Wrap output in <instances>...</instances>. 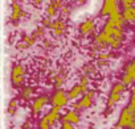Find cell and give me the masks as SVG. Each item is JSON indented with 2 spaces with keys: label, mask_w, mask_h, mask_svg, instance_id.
I'll return each mask as SVG.
<instances>
[{
  "label": "cell",
  "mask_w": 135,
  "mask_h": 129,
  "mask_svg": "<svg viewBox=\"0 0 135 129\" xmlns=\"http://www.w3.org/2000/svg\"><path fill=\"white\" fill-rule=\"evenodd\" d=\"M91 129H94V128H91Z\"/></svg>",
  "instance_id": "obj_38"
},
{
  "label": "cell",
  "mask_w": 135,
  "mask_h": 129,
  "mask_svg": "<svg viewBox=\"0 0 135 129\" xmlns=\"http://www.w3.org/2000/svg\"><path fill=\"white\" fill-rule=\"evenodd\" d=\"M60 11H61V15L65 17V16H68V15L70 13V7H69V6H66V4H64V7H62Z\"/></svg>",
  "instance_id": "obj_28"
},
{
  "label": "cell",
  "mask_w": 135,
  "mask_h": 129,
  "mask_svg": "<svg viewBox=\"0 0 135 129\" xmlns=\"http://www.w3.org/2000/svg\"><path fill=\"white\" fill-rule=\"evenodd\" d=\"M52 24H53V21H52V17H49V16H46V17H44L42 19V26H52Z\"/></svg>",
  "instance_id": "obj_29"
},
{
  "label": "cell",
  "mask_w": 135,
  "mask_h": 129,
  "mask_svg": "<svg viewBox=\"0 0 135 129\" xmlns=\"http://www.w3.org/2000/svg\"><path fill=\"white\" fill-rule=\"evenodd\" d=\"M49 103V98L48 95H41L37 99H35V101L32 103V112L33 113H38L44 109V107Z\"/></svg>",
  "instance_id": "obj_9"
},
{
  "label": "cell",
  "mask_w": 135,
  "mask_h": 129,
  "mask_svg": "<svg viewBox=\"0 0 135 129\" xmlns=\"http://www.w3.org/2000/svg\"><path fill=\"white\" fill-rule=\"evenodd\" d=\"M118 0H103L102 8L99 11L101 16H110L114 12H118Z\"/></svg>",
  "instance_id": "obj_6"
},
{
  "label": "cell",
  "mask_w": 135,
  "mask_h": 129,
  "mask_svg": "<svg viewBox=\"0 0 135 129\" xmlns=\"http://www.w3.org/2000/svg\"><path fill=\"white\" fill-rule=\"evenodd\" d=\"M80 84L88 88V86H89V77H88L86 74H82V75H81V78H80Z\"/></svg>",
  "instance_id": "obj_25"
},
{
  "label": "cell",
  "mask_w": 135,
  "mask_h": 129,
  "mask_svg": "<svg viewBox=\"0 0 135 129\" xmlns=\"http://www.w3.org/2000/svg\"><path fill=\"white\" fill-rule=\"evenodd\" d=\"M49 4L54 6L57 9H61V8L64 7V0H50V3H49Z\"/></svg>",
  "instance_id": "obj_26"
},
{
  "label": "cell",
  "mask_w": 135,
  "mask_h": 129,
  "mask_svg": "<svg viewBox=\"0 0 135 129\" xmlns=\"http://www.w3.org/2000/svg\"><path fill=\"white\" fill-rule=\"evenodd\" d=\"M62 121L72 122L73 125H74V124H78V122H80V115H78L77 111H68V112L62 116Z\"/></svg>",
  "instance_id": "obj_13"
},
{
  "label": "cell",
  "mask_w": 135,
  "mask_h": 129,
  "mask_svg": "<svg viewBox=\"0 0 135 129\" xmlns=\"http://www.w3.org/2000/svg\"><path fill=\"white\" fill-rule=\"evenodd\" d=\"M124 91H126V84H123L122 82H118V83H115L113 86L111 92H110V96H109V101H107V108L109 109H111L122 99Z\"/></svg>",
  "instance_id": "obj_3"
},
{
  "label": "cell",
  "mask_w": 135,
  "mask_h": 129,
  "mask_svg": "<svg viewBox=\"0 0 135 129\" xmlns=\"http://www.w3.org/2000/svg\"><path fill=\"white\" fill-rule=\"evenodd\" d=\"M68 101H69V96H68V92H65L64 90H57L50 98L52 107H57V108L66 107Z\"/></svg>",
  "instance_id": "obj_5"
},
{
  "label": "cell",
  "mask_w": 135,
  "mask_h": 129,
  "mask_svg": "<svg viewBox=\"0 0 135 129\" xmlns=\"http://www.w3.org/2000/svg\"><path fill=\"white\" fill-rule=\"evenodd\" d=\"M11 2H12V3H19L20 0H11Z\"/></svg>",
  "instance_id": "obj_36"
},
{
  "label": "cell",
  "mask_w": 135,
  "mask_h": 129,
  "mask_svg": "<svg viewBox=\"0 0 135 129\" xmlns=\"http://www.w3.org/2000/svg\"><path fill=\"white\" fill-rule=\"evenodd\" d=\"M120 82H122L123 84H126V86H130L134 80H132V79H131V78L126 74V73H123V74H122V80H120Z\"/></svg>",
  "instance_id": "obj_24"
},
{
  "label": "cell",
  "mask_w": 135,
  "mask_h": 129,
  "mask_svg": "<svg viewBox=\"0 0 135 129\" xmlns=\"http://www.w3.org/2000/svg\"><path fill=\"white\" fill-rule=\"evenodd\" d=\"M16 108H17V101H16V100H11V103H9V105H8V113H9V115H15Z\"/></svg>",
  "instance_id": "obj_23"
},
{
  "label": "cell",
  "mask_w": 135,
  "mask_h": 129,
  "mask_svg": "<svg viewBox=\"0 0 135 129\" xmlns=\"http://www.w3.org/2000/svg\"><path fill=\"white\" fill-rule=\"evenodd\" d=\"M119 3H120L122 8L126 9V8H131V7H134L135 0H119Z\"/></svg>",
  "instance_id": "obj_21"
},
{
  "label": "cell",
  "mask_w": 135,
  "mask_h": 129,
  "mask_svg": "<svg viewBox=\"0 0 135 129\" xmlns=\"http://www.w3.org/2000/svg\"><path fill=\"white\" fill-rule=\"evenodd\" d=\"M113 129H118V126H115V128H113Z\"/></svg>",
  "instance_id": "obj_37"
},
{
  "label": "cell",
  "mask_w": 135,
  "mask_h": 129,
  "mask_svg": "<svg viewBox=\"0 0 135 129\" xmlns=\"http://www.w3.org/2000/svg\"><path fill=\"white\" fill-rule=\"evenodd\" d=\"M86 92H88L86 87H84L78 83V84H76L74 87L70 88V91L68 92V96H69V100H74V99H78L80 96H84Z\"/></svg>",
  "instance_id": "obj_12"
},
{
  "label": "cell",
  "mask_w": 135,
  "mask_h": 129,
  "mask_svg": "<svg viewBox=\"0 0 135 129\" xmlns=\"http://www.w3.org/2000/svg\"><path fill=\"white\" fill-rule=\"evenodd\" d=\"M62 83H64V77L56 75V77H54V86H56V87H61Z\"/></svg>",
  "instance_id": "obj_27"
},
{
  "label": "cell",
  "mask_w": 135,
  "mask_h": 129,
  "mask_svg": "<svg viewBox=\"0 0 135 129\" xmlns=\"http://www.w3.org/2000/svg\"><path fill=\"white\" fill-rule=\"evenodd\" d=\"M76 2H77L78 4H84V3H86V0H76Z\"/></svg>",
  "instance_id": "obj_34"
},
{
  "label": "cell",
  "mask_w": 135,
  "mask_h": 129,
  "mask_svg": "<svg viewBox=\"0 0 135 129\" xmlns=\"http://www.w3.org/2000/svg\"><path fill=\"white\" fill-rule=\"evenodd\" d=\"M130 103H131V104H135V86H134V88H132V91H131V98H130Z\"/></svg>",
  "instance_id": "obj_32"
},
{
  "label": "cell",
  "mask_w": 135,
  "mask_h": 129,
  "mask_svg": "<svg viewBox=\"0 0 135 129\" xmlns=\"http://www.w3.org/2000/svg\"><path fill=\"white\" fill-rule=\"evenodd\" d=\"M58 11L60 9H57L54 6H52V4H48V7H46V16H49V17H54L57 13H58Z\"/></svg>",
  "instance_id": "obj_19"
},
{
  "label": "cell",
  "mask_w": 135,
  "mask_h": 129,
  "mask_svg": "<svg viewBox=\"0 0 135 129\" xmlns=\"http://www.w3.org/2000/svg\"><path fill=\"white\" fill-rule=\"evenodd\" d=\"M24 16H25V12L23 11L21 6L19 3H12V7H11V20L13 23H17Z\"/></svg>",
  "instance_id": "obj_11"
},
{
  "label": "cell",
  "mask_w": 135,
  "mask_h": 129,
  "mask_svg": "<svg viewBox=\"0 0 135 129\" xmlns=\"http://www.w3.org/2000/svg\"><path fill=\"white\" fill-rule=\"evenodd\" d=\"M44 32H45V26H42V25H41V26H38V28L33 32V34H32V36L37 40V38H40V37H42V36H44Z\"/></svg>",
  "instance_id": "obj_22"
},
{
  "label": "cell",
  "mask_w": 135,
  "mask_h": 129,
  "mask_svg": "<svg viewBox=\"0 0 135 129\" xmlns=\"http://www.w3.org/2000/svg\"><path fill=\"white\" fill-rule=\"evenodd\" d=\"M122 16L126 23H135V7L126 8L122 11Z\"/></svg>",
  "instance_id": "obj_16"
},
{
  "label": "cell",
  "mask_w": 135,
  "mask_h": 129,
  "mask_svg": "<svg viewBox=\"0 0 135 129\" xmlns=\"http://www.w3.org/2000/svg\"><path fill=\"white\" fill-rule=\"evenodd\" d=\"M124 73L135 82V67L132 66L131 63H127V64H124Z\"/></svg>",
  "instance_id": "obj_17"
},
{
  "label": "cell",
  "mask_w": 135,
  "mask_h": 129,
  "mask_svg": "<svg viewBox=\"0 0 135 129\" xmlns=\"http://www.w3.org/2000/svg\"><path fill=\"white\" fill-rule=\"evenodd\" d=\"M95 92L93 90L88 91L84 96H81V99L78 100V103L76 104V109L77 111H81V109H86V108H90L91 104H93V98H94Z\"/></svg>",
  "instance_id": "obj_7"
},
{
  "label": "cell",
  "mask_w": 135,
  "mask_h": 129,
  "mask_svg": "<svg viewBox=\"0 0 135 129\" xmlns=\"http://www.w3.org/2000/svg\"><path fill=\"white\" fill-rule=\"evenodd\" d=\"M131 64H132V66H134V67H135V58H134V59H132V62H131Z\"/></svg>",
  "instance_id": "obj_35"
},
{
  "label": "cell",
  "mask_w": 135,
  "mask_h": 129,
  "mask_svg": "<svg viewBox=\"0 0 135 129\" xmlns=\"http://www.w3.org/2000/svg\"><path fill=\"white\" fill-rule=\"evenodd\" d=\"M118 128L123 129H135V104H128L120 112Z\"/></svg>",
  "instance_id": "obj_2"
},
{
  "label": "cell",
  "mask_w": 135,
  "mask_h": 129,
  "mask_svg": "<svg viewBox=\"0 0 135 129\" xmlns=\"http://www.w3.org/2000/svg\"><path fill=\"white\" fill-rule=\"evenodd\" d=\"M60 112H61V108L52 107V108H50V111L45 115V116L48 117V120H49V122H50V125H52V126H53V125L56 124V121L58 120V117H60Z\"/></svg>",
  "instance_id": "obj_15"
},
{
  "label": "cell",
  "mask_w": 135,
  "mask_h": 129,
  "mask_svg": "<svg viewBox=\"0 0 135 129\" xmlns=\"http://www.w3.org/2000/svg\"><path fill=\"white\" fill-rule=\"evenodd\" d=\"M66 23H65V20H62V19H57V20H54L53 21V24H52V26H50V29L53 30V33H54V36H57V37H61L65 32H66Z\"/></svg>",
  "instance_id": "obj_10"
},
{
  "label": "cell",
  "mask_w": 135,
  "mask_h": 129,
  "mask_svg": "<svg viewBox=\"0 0 135 129\" xmlns=\"http://www.w3.org/2000/svg\"><path fill=\"white\" fill-rule=\"evenodd\" d=\"M109 57H110V54L109 53H99L98 54V61H107L109 59Z\"/></svg>",
  "instance_id": "obj_31"
},
{
  "label": "cell",
  "mask_w": 135,
  "mask_h": 129,
  "mask_svg": "<svg viewBox=\"0 0 135 129\" xmlns=\"http://www.w3.org/2000/svg\"><path fill=\"white\" fill-rule=\"evenodd\" d=\"M35 42H36V38L33 37V36H24L23 38H21V41L17 44V49L20 50H23V49H27V47H29V46H32V45H35Z\"/></svg>",
  "instance_id": "obj_14"
},
{
  "label": "cell",
  "mask_w": 135,
  "mask_h": 129,
  "mask_svg": "<svg viewBox=\"0 0 135 129\" xmlns=\"http://www.w3.org/2000/svg\"><path fill=\"white\" fill-rule=\"evenodd\" d=\"M32 95H33V88L32 87H24L21 90V98L29 99V98H32Z\"/></svg>",
  "instance_id": "obj_20"
},
{
  "label": "cell",
  "mask_w": 135,
  "mask_h": 129,
  "mask_svg": "<svg viewBox=\"0 0 135 129\" xmlns=\"http://www.w3.org/2000/svg\"><path fill=\"white\" fill-rule=\"evenodd\" d=\"M95 30V23L93 19H85L80 24V33L82 36H90Z\"/></svg>",
  "instance_id": "obj_8"
},
{
  "label": "cell",
  "mask_w": 135,
  "mask_h": 129,
  "mask_svg": "<svg viewBox=\"0 0 135 129\" xmlns=\"http://www.w3.org/2000/svg\"><path fill=\"white\" fill-rule=\"evenodd\" d=\"M61 129H76V128H74V125H73L72 122H68V121H62Z\"/></svg>",
  "instance_id": "obj_30"
},
{
  "label": "cell",
  "mask_w": 135,
  "mask_h": 129,
  "mask_svg": "<svg viewBox=\"0 0 135 129\" xmlns=\"http://www.w3.org/2000/svg\"><path fill=\"white\" fill-rule=\"evenodd\" d=\"M24 77H25V69L23 64H15L12 67L11 73V82L15 87H20L24 83Z\"/></svg>",
  "instance_id": "obj_4"
},
{
  "label": "cell",
  "mask_w": 135,
  "mask_h": 129,
  "mask_svg": "<svg viewBox=\"0 0 135 129\" xmlns=\"http://www.w3.org/2000/svg\"><path fill=\"white\" fill-rule=\"evenodd\" d=\"M124 40V32L120 28L114 26L111 23H106L103 29L95 36L93 46L95 49H103L110 46L111 49H119Z\"/></svg>",
  "instance_id": "obj_1"
},
{
  "label": "cell",
  "mask_w": 135,
  "mask_h": 129,
  "mask_svg": "<svg viewBox=\"0 0 135 129\" xmlns=\"http://www.w3.org/2000/svg\"><path fill=\"white\" fill-rule=\"evenodd\" d=\"M42 2H44V0H32V3H33L36 7H40V6L42 4Z\"/></svg>",
  "instance_id": "obj_33"
},
{
  "label": "cell",
  "mask_w": 135,
  "mask_h": 129,
  "mask_svg": "<svg viewBox=\"0 0 135 129\" xmlns=\"http://www.w3.org/2000/svg\"><path fill=\"white\" fill-rule=\"evenodd\" d=\"M50 128H52V125H50L48 117L44 116V117L38 121V129H50Z\"/></svg>",
  "instance_id": "obj_18"
}]
</instances>
